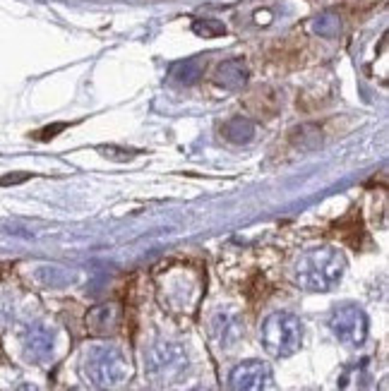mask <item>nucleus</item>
Returning <instances> with one entry per match:
<instances>
[{
	"label": "nucleus",
	"instance_id": "obj_2",
	"mask_svg": "<svg viewBox=\"0 0 389 391\" xmlns=\"http://www.w3.org/2000/svg\"><path fill=\"white\" fill-rule=\"evenodd\" d=\"M84 374L94 387L111 391L125 384L130 365L123 351H118L116 346H94L86 351Z\"/></svg>",
	"mask_w": 389,
	"mask_h": 391
},
{
	"label": "nucleus",
	"instance_id": "obj_8",
	"mask_svg": "<svg viewBox=\"0 0 389 391\" xmlns=\"http://www.w3.org/2000/svg\"><path fill=\"white\" fill-rule=\"evenodd\" d=\"M216 84L219 86H226V89H243L247 82V68L243 61H226L221 63L219 68H216V75H214Z\"/></svg>",
	"mask_w": 389,
	"mask_h": 391
},
{
	"label": "nucleus",
	"instance_id": "obj_9",
	"mask_svg": "<svg viewBox=\"0 0 389 391\" xmlns=\"http://www.w3.org/2000/svg\"><path fill=\"white\" fill-rule=\"evenodd\" d=\"M53 351V334L48 329L43 327H36L29 331V336H26V353H29L34 360H43V358H48Z\"/></svg>",
	"mask_w": 389,
	"mask_h": 391
},
{
	"label": "nucleus",
	"instance_id": "obj_5",
	"mask_svg": "<svg viewBox=\"0 0 389 391\" xmlns=\"http://www.w3.org/2000/svg\"><path fill=\"white\" fill-rule=\"evenodd\" d=\"M269 379V367L262 360H247L234 367L229 387L231 391H267Z\"/></svg>",
	"mask_w": 389,
	"mask_h": 391
},
{
	"label": "nucleus",
	"instance_id": "obj_3",
	"mask_svg": "<svg viewBox=\"0 0 389 391\" xmlns=\"http://www.w3.org/2000/svg\"><path fill=\"white\" fill-rule=\"evenodd\" d=\"M259 339L269 355L289 358L300 348L303 344V324L291 312H274L264 319L259 329Z\"/></svg>",
	"mask_w": 389,
	"mask_h": 391
},
{
	"label": "nucleus",
	"instance_id": "obj_12",
	"mask_svg": "<svg viewBox=\"0 0 389 391\" xmlns=\"http://www.w3.org/2000/svg\"><path fill=\"white\" fill-rule=\"evenodd\" d=\"M312 31L324 36V39H334V36L342 34V20H339L337 13H322L312 22Z\"/></svg>",
	"mask_w": 389,
	"mask_h": 391
},
{
	"label": "nucleus",
	"instance_id": "obj_7",
	"mask_svg": "<svg viewBox=\"0 0 389 391\" xmlns=\"http://www.w3.org/2000/svg\"><path fill=\"white\" fill-rule=\"evenodd\" d=\"M121 322V307L113 305V302H106V305L94 307L89 314H86V324L94 334H108L113 331Z\"/></svg>",
	"mask_w": 389,
	"mask_h": 391
},
{
	"label": "nucleus",
	"instance_id": "obj_10",
	"mask_svg": "<svg viewBox=\"0 0 389 391\" xmlns=\"http://www.w3.org/2000/svg\"><path fill=\"white\" fill-rule=\"evenodd\" d=\"M224 137L234 144H247L252 137H255V125H252L247 118H231L229 123H224L221 128Z\"/></svg>",
	"mask_w": 389,
	"mask_h": 391
},
{
	"label": "nucleus",
	"instance_id": "obj_15",
	"mask_svg": "<svg viewBox=\"0 0 389 391\" xmlns=\"http://www.w3.org/2000/svg\"><path fill=\"white\" fill-rule=\"evenodd\" d=\"M65 128H68V125H65V123H56V125H48V128L46 130H41V132H36L34 135V137L36 139H43V142H46V139H53V137H56V135L58 132H63V130Z\"/></svg>",
	"mask_w": 389,
	"mask_h": 391
},
{
	"label": "nucleus",
	"instance_id": "obj_4",
	"mask_svg": "<svg viewBox=\"0 0 389 391\" xmlns=\"http://www.w3.org/2000/svg\"><path fill=\"white\" fill-rule=\"evenodd\" d=\"M329 329L346 346H360L367 336V317L358 305H339L329 317Z\"/></svg>",
	"mask_w": 389,
	"mask_h": 391
},
{
	"label": "nucleus",
	"instance_id": "obj_11",
	"mask_svg": "<svg viewBox=\"0 0 389 391\" xmlns=\"http://www.w3.org/2000/svg\"><path fill=\"white\" fill-rule=\"evenodd\" d=\"M216 327V336L224 346H234L238 339L243 336V327L236 317H229V314H219L214 322Z\"/></svg>",
	"mask_w": 389,
	"mask_h": 391
},
{
	"label": "nucleus",
	"instance_id": "obj_13",
	"mask_svg": "<svg viewBox=\"0 0 389 391\" xmlns=\"http://www.w3.org/2000/svg\"><path fill=\"white\" fill-rule=\"evenodd\" d=\"M192 31L197 36H204V39H214V36H224L226 34V26L216 20H199L192 24Z\"/></svg>",
	"mask_w": 389,
	"mask_h": 391
},
{
	"label": "nucleus",
	"instance_id": "obj_17",
	"mask_svg": "<svg viewBox=\"0 0 389 391\" xmlns=\"http://www.w3.org/2000/svg\"><path fill=\"white\" fill-rule=\"evenodd\" d=\"M22 391H36V389H31V387H24V389H22Z\"/></svg>",
	"mask_w": 389,
	"mask_h": 391
},
{
	"label": "nucleus",
	"instance_id": "obj_6",
	"mask_svg": "<svg viewBox=\"0 0 389 391\" xmlns=\"http://www.w3.org/2000/svg\"><path fill=\"white\" fill-rule=\"evenodd\" d=\"M185 362H188L185 353L171 344H164V346H159V348L151 351L149 370L154 374H159V377H173V374H178L183 367H185Z\"/></svg>",
	"mask_w": 389,
	"mask_h": 391
},
{
	"label": "nucleus",
	"instance_id": "obj_14",
	"mask_svg": "<svg viewBox=\"0 0 389 391\" xmlns=\"http://www.w3.org/2000/svg\"><path fill=\"white\" fill-rule=\"evenodd\" d=\"M199 75H202V65H197L194 61L181 65V68H176V77L181 79L183 84H192L199 79Z\"/></svg>",
	"mask_w": 389,
	"mask_h": 391
},
{
	"label": "nucleus",
	"instance_id": "obj_1",
	"mask_svg": "<svg viewBox=\"0 0 389 391\" xmlns=\"http://www.w3.org/2000/svg\"><path fill=\"white\" fill-rule=\"evenodd\" d=\"M346 271V259L334 247H317L300 254L296 262V284L305 291L324 293L332 291L342 281Z\"/></svg>",
	"mask_w": 389,
	"mask_h": 391
},
{
	"label": "nucleus",
	"instance_id": "obj_16",
	"mask_svg": "<svg viewBox=\"0 0 389 391\" xmlns=\"http://www.w3.org/2000/svg\"><path fill=\"white\" fill-rule=\"evenodd\" d=\"M29 181V173H10V176L0 178V185H15V183Z\"/></svg>",
	"mask_w": 389,
	"mask_h": 391
}]
</instances>
